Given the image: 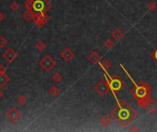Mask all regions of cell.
<instances>
[{"mask_svg":"<svg viewBox=\"0 0 157 132\" xmlns=\"http://www.w3.org/2000/svg\"><path fill=\"white\" fill-rule=\"evenodd\" d=\"M35 47H36V49L39 52H42V50H44V49H46L47 44L46 42H44L43 40H39V42L35 44Z\"/></svg>","mask_w":157,"mask_h":132,"instance_id":"obj_21","label":"cell"},{"mask_svg":"<svg viewBox=\"0 0 157 132\" xmlns=\"http://www.w3.org/2000/svg\"><path fill=\"white\" fill-rule=\"evenodd\" d=\"M94 89H95L96 92H97L100 96H102V97L105 96L110 91L109 84L107 83V81L106 80H100L99 82L95 85Z\"/></svg>","mask_w":157,"mask_h":132,"instance_id":"obj_5","label":"cell"},{"mask_svg":"<svg viewBox=\"0 0 157 132\" xmlns=\"http://www.w3.org/2000/svg\"><path fill=\"white\" fill-rule=\"evenodd\" d=\"M33 1L34 0H27L26 2H25V7H27V9H32V4H33Z\"/></svg>","mask_w":157,"mask_h":132,"instance_id":"obj_27","label":"cell"},{"mask_svg":"<svg viewBox=\"0 0 157 132\" xmlns=\"http://www.w3.org/2000/svg\"><path fill=\"white\" fill-rule=\"evenodd\" d=\"M49 2L48 0H34L32 4V10L36 13H42L48 10L45 3Z\"/></svg>","mask_w":157,"mask_h":132,"instance_id":"obj_8","label":"cell"},{"mask_svg":"<svg viewBox=\"0 0 157 132\" xmlns=\"http://www.w3.org/2000/svg\"><path fill=\"white\" fill-rule=\"evenodd\" d=\"M120 67L124 71V73L127 74L128 78L131 81V83L133 84V88L130 90V94L133 96L134 99L137 101L138 105L140 108H144L145 105L147 104V102L151 98V94H152V88L146 82H141L137 84L133 80V78L131 77V75L129 73V72L126 68L124 67V65L122 63H120Z\"/></svg>","mask_w":157,"mask_h":132,"instance_id":"obj_2","label":"cell"},{"mask_svg":"<svg viewBox=\"0 0 157 132\" xmlns=\"http://www.w3.org/2000/svg\"><path fill=\"white\" fill-rule=\"evenodd\" d=\"M100 60H101V55L98 52H96V50H94V52H92L90 53V55L88 56V61L92 63V64H99L100 63Z\"/></svg>","mask_w":157,"mask_h":132,"instance_id":"obj_12","label":"cell"},{"mask_svg":"<svg viewBox=\"0 0 157 132\" xmlns=\"http://www.w3.org/2000/svg\"><path fill=\"white\" fill-rule=\"evenodd\" d=\"M99 65L101 66V68H102V70L104 71V72H106V71H109L111 67H112V63H111V62L109 60H104L103 63H100Z\"/></svg>","mask_w":157,"mask_h":132,"instance_id":"obj_18","label":"cell"},{"mask_svg":"<svg viewBox=\"0 0 157 132\" xmlns=\"http://www.w3.org/2000/svg\"><path fill=\"white\" fill-rule=\"evenodd\" d=\"M17 102L21 105V106H24V105H26V104L28 103V98H27V96L26 95H18V97L17 98Z\"/></svg>","mask_w":157,"mask_h":132,"instance_id":"obj_20","label":"cell"},{"mask_svg":"<svg viewBox=\"0 0 157 132\" xmlns=\"http://www.w3.org/2000/svg\"><path fill=\"white\" fill-rule=\"evenodd\" d=\"M104 76H105V78H106V81H107V83L109 84L110 91L114 95L116 102H117V101H119V99L117 97V93L120 92V91L124 88L125 84H124L123 81L119 77L118 75L111 76L108 73V71H106V72H105Z\"/></svg>","mask_w":157,"mask_h":132,"instance_id":"obj_3","label":"cell"},{"mask_svg":"<svg viewBox=\"0 0 157 132\" xmlns=\"http://www.w3.org/2000/svg\"><path fill=\"white\" fill-rule=\"evenodd\" d=\"M116 103L117 106L110 112V118L125 128L137 118L138 113L126 100H119Z\"/></svg>","mask_w":157,"mask_h":132,"instance_id":"obj_1","label":"cell"},{"mask_svg":"<svg viewBox=\"0 0 157 132\" xmlns=\"http://www.w3.org/2000/svg\"><path fill=\"white\" fill-rule=\"evenodd\" d=\"M9 8H10V10H12V11H17V10L19 8V5L18 2L13 1L11 4L9 5Z\"/></svg>","mask_w":157,"mask_h":132,"instance_id":"obj_25","label":"cell"},{"mask_svg":"<svg viewBox=\"0 0 157 132\" xmlns=\"http://www.w3.org/2000/svg\"><path fill=\"white\" fill-rule=\"evenodd\" d=\"M3 95H4V94H3V92L1 90H0V98H2L3 97Z\"/></svg>","mask_w":157,"mask_h":132,"instance_id":"obj_31","label":"cell"},{"mask_svg":"<svg viewBox=\"0 0 157 132\" xmlns=\"http://www.w3.org/2000/svg\"><path fill=\"white\" fill-rule=\"evenodd\" d=\"M8 42L6 38L4 36H0V49L5 48L8 45Z\"/></svg>","mask_w":157,"mask_h":132,"instance_id":"obj_23","label":"cell"},{"mask_svg":"<svg viewBox=\"0 0 157 132\" xmlns=\"http://www.w3.org/2000/svg\"><path fill=\"white\" fill-rule=\"evenodd\" d=\"M48 17L45 12H42V13H38V15H35V18H34V22L35 25L37 27H42L44 26L46 22L48 21Z\"/></svg>","mask_w":157,"mask_h":132,"instance_id":"obj_9","label":"cell"},{"mask_svg":"<svg viewBox=\"0 0 157 132\" xmlns=\"http://www.w3.org/2000/svg\"><path fill=\"white\" fill-rule=\"evenodd\" d=\"M110 121H111L110 116H107V115H104V116H101V118H100V120H99V123H100L101 126L104 127V128H107V127L109 126Z\"/></svg>","mask_w":157,"mask_h":132,"instance_id":"obj_16","label":"cell"},{"mask_svg":"<svg viewBox=\"0 0 157 132\" xmlns=\"http://www.w3.org/2000/svg\"><path fill=\"white\" fill-rule=\"evenodd\" d=\"M6 118L8 121H10V122L15 123L21 118V113H20L16 108H11L10 109H8V112L6 113Z\"/></svg>","mask_w":157,"mask_h":132,"instance_id":"obj_6","label":"cell"},{"mask_svg":"<svg viewBox=\"0 0 157 132\" xmlns=\"http://www.w3.org/2000/svg\"><path fill=\"white\" fill-rule=\"evenodd\" d=\"M139 129L137 128H135V127H132V128L130 129V131H138Z\"/></svg>","mask_w":157,"mask_h":132,"instance_id":"obj_30","label":"cell"},{"mask_svg":"<svg viewBox=\"0 0 157 132\" xmlns=\"http://www.w3.org/2000/svg\"><path fill=\"white\" fill-rule=\"evenodd\" d=\"M123 35L124 34L122 31H121L120 29L116 28L114 30H112V32H111V38H112L114 40H119L123 37Z\"/></svg>","mask_w":157,"mask_h":132,"instance_id":"obj_14","label":"cell"},{"mask_svg":"<svg viewBox=\"0 0 157 132\" xmlns=\"http://www.w3.org/2000/svg\"><path fill=\"white\" fill-rule=\"evenodd\" d=\"M5 19V14L3 12L0 11V22L3 21V20Z\"/></svg>","mask_w":157,"mask_h":132,"instance_id":"obj_29","label":"cell"},{"mask_svg":"<svg viewBox=\"0 0 157 132\" xmlns=\"http://www.w3.org/2000/svg\"><path fill=\"white\" fill-rule=\"evenodd\" d=\"M147 8L150 12H153L157 8V3H155L154 1H151L147 4Z\"/></svg>","mask_w":157,"mask_h":132,"instance_id":"obj_22","label":"cell"},{"mask_svg":"<svg viewBox=\"0 0 157 132\" xmlns=\"http://www.w3.org/2000/svg\"><path fill=\"white\" fill-rule=\"evenodd\" d=\"M48 94L52 96V97H57L60 95V89L57 86H52V87L48 90Z\"/></svg>","mask_w":157,"mask_h":132,"instance_id":"obj_17","label":"cell"},{"mask_svg":"<svg viewBox=\"0 0 157 132\" xmlns=\"http://www.w3.org/2000/svg\"><path fill=\"white\" fill-rule=\"evenodd\" d=\"M61 58H62L65 63H69L71 62L75 56L74 52H73L70 48H65L62 50V52L60 54Z\"/></svg>","mask_w":157,"mask_h":132,"instance_id":"obj_10","label":"cell"},{"mask_svg":"<svg viewBox=\"0 0 157 132\" xmlns=\"http://www.w3.org/2000/svg\"><path fill=\"white\" fill-rule=\"evenodd\" d=\"M52 79L53 80V82H54V83L59 84V83H61V82H62V81L63 80V77L62 73H60L56 72V73H54L53 74Z\"/></svg>","mask_w":157,"mask_h":132,"instance_id":"obj_19","label":"cell"},{"mask_svg":"<svg viewBox=\"0 0 157 132\" xmlns=\"http://www.w3.org/2000/svg\"><path fill=\"white\" fill-rule=\"evenodd\" d=\"M18 52L13 48H8L2 53V57L7 63H11L18 58Z\"/></svg>","mask_w":157,"mask_h":132,"instance_id":"obj_7","label":"cell"},{"mask_svg":"<svg viewBox=\"0 0 157 132\" xmlns=\"http://www.w3.org/2000/svg\"><path fill=\"white\" fill-rule=\"evenodd\" d=\"M55 65H56L55 60L49 54L45 55V56L40 59L39 62V66L46 73H49L51 71H53V68L55 67Z\"/></svg>","mask_w":157,"mask_h":132,"instance_id":"obj_4","label":"cell"},{"mask_svg":"<svg viewBox=\"0 0 157 132\" xmlns=\"http://www.w3.org/2000/svg\"><path fill=\"white\" fill-rule=\"evenodd\" d=\"M113 45H114V42H113L111 39H107V40L105 42V43H104V47H105L106 49H107V50H110L111 48L113 47Z\"/></svg>","mask_w":157,"mask_h":132,"instance_id":"obj_24","label":"cell"},{"mask_svg":"<svg viewBox=\"0 0 157 132\" xmlns=\"http://www.w3.org/2000/svg\"><path fill=\"white\" fill-rule=\"evenodd\" d=\"M22 17L26 21H32L35 18V13L32 11V9H27L26 11L23 13Z\"/></svg>","mask_w":157,"mask_h":132,"instance_id":"obj_15","label":"cell"},{"mask_svg":"<svg viewBox=\"0 0 157 132\" xmlns=\"http://www.w3.org/2000/svg\"><path fill=\"white\" fill-rule=\"evenodd\" d=\"M150 56L151 58H153V60H154V62L157 63V48L150 53Z\"/></svg>","mask_w":157,"mask_h":132,"instance_id":"obj_26","label":"cell"},{"mask_svg":"<svg viewBox=\"0 0 157 132\" xmlns=\"http://www.w3.org/2000/svg\"><path fill=\"white\" fill-rule=\"evenodd\" d=\"M10 82L9 76L6 73H0V88L5 87Z\"/></svg>","mask_w":157,"mask_h":132,"instance_id":"obj_13","label":"cell"},{"mask_svg":"<svg viewBox=\"0 0 157 132\" xmlns=\"http://www.w3.org/2000/svg\"><path fill=\"white\" fill-rule=\"evenodd\" d=\"M144 108L148 111L149 114H155L157 112V101L151 97Z\"/></svg>","mask_w":157,"mask_h":132,"instance_id":"obj_11","label":"cell"},{"mask_svg":"<svg viewBox=\"0 0 157 132\" xmlns=\"http://www.w3.org/2000/svg\"><path fill=\"white\" fill-rule=\"evenodd\" d=\"M7 73V67L3 64H0V73Z\"/></svg>","mask_w":157,"mask_h":132,"instance_id":"obj_28","label":"cell"}]
</instances>
